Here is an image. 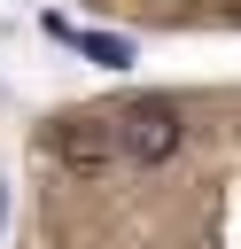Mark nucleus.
Segmentation results:
<instances>
[{
    "label": "nucleus",
    "mask_w": 241,
    "mask_h": 249,
    "mask_svg": "<svg viewBox=\"0 0 241 249\" xmlns=\"http://www.w3.org/2000/svg\"><path fill=\"white\" fill-rule=\"evenodd\" d=\"M47 140H54V156H62L70 171H109V163H117L124 124H109L101 109H70V117H54V124H47Z\"/></svg>",
    "instance_id": "obj_1"
},
{
    "label": "nucleus",
    "mask_w": 241,
    "mask_h": 249,
    "mask_svg": "<svg viewBox=\"0 0 241 249\" xmlns=\"http://www.w3.org/2000/svg\"><path fill=\"white\" fill-rule=\"evenodd\" d=\"M124 148H132L140 163H163V156L179 148V109H171V101H132V109H124Z\"/></svg>",
    "instance_id": "obj_2"
},
{
    "label": "nucleus",
    "mask_w": 241,
    "mask_h": 249,
    "mask_svg": "<svg viewBox=\"0 0 241 249\" xmlns=\"http://www.w3.org/2000/svg\"><path fill=\"white\" fill-rule=\"evenodd\" d=\"M0 202H8V195H0Z\"/></svg>",
    "instance_id": "obj_3"
}]
</instances>
